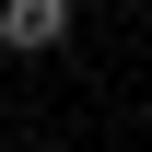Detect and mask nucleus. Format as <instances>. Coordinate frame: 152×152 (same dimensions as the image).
Instances as JSON below:
<instances>
[{
	"label": "nucleus",
	"mask_w": 152,
	"mask_h": 152,
	"mask_svg": "<svg viewBox=\"0 0 152 152\" xmlns=\"http://www.w3.org/2000/svg\"><path fill=\"white\" fill-rule=\"evenodd\" d=\"M58 35H70V0H0V47L12 58H47Z\"/></svg>",
	"instance_id": "nucleus-1"
}]
</instances>
